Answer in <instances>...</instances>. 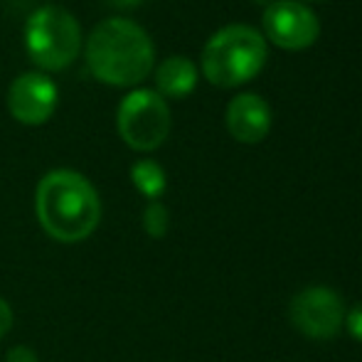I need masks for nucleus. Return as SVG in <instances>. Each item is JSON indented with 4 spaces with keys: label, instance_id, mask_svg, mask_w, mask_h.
<instances>
[{
    "label": "nucleus",
    "instance_id": "3",
    "mask_svg": "<svg viewBox=\"0 0 362 362\" xmlns=\"http://www.w3.org/2000/svg\"><path fill=\"white\" fill-rule=\"evenodd\" d=\"M267 64V40L249 25L217 30L202 49V74L215 86H239L254 79Z\"/></svg>",
    "mask_w": 362,
    "mask_h": 362
},
{
    "label": "nucleus",
    "instance_id": "15",
    "mask_svg": "<svg viewBox=\"0 0 362 362\" xmlns=\"http://www.w3.org/2000/svg\"><path fill=\"white\" fill-rule=\"evenodd\" d=\"M10 328H13V308L8 305V300L0 298V338L8 335Z\"/></svg>",
    "mask_w": 362,
    "mask_h": 362
},
{
    "label": "nucleus",
    "instance_id": "14",
    "mask_svg": "<svg viewBox=\"0 0 362 362\" xmlns=\"http://www.w3.org/2000/svg\"><path fill=\"white\" fill-rule=\"evenodd\" d=\"M5 362H37V355H35V350L25 348V345H18V348L10 350Z\"/></svg>",
    "mask_w": 362,
    "mask_h": 362
},
{
    "label": "nucleus",
    "instance_id": "4",
    "mask_svg": "<svg viewBox=\"0 0 362 362\" xmlns=\"http://www.w3.org/2000/svg\"><path fill=\"white\" fill-rule=\"evenodd\" d=\"M25 49L45 72L67 69L81 52L79 23L59 5H42L25 23Z\"/></svg>",
    "mask_w": 362,
    "mask_h": 362
},
{
    "label": "nucleus",
    "instance_id": "16",
    "mask_svg": "<svg viewBox=\"0 0 362 362\" xmlns=\"http://www.w3.org/2000/svg\"><path fill=\"white\" fill-rule=\"evenodd\" d=\"M106 3H111L114 8H124V10H131L136 8V5H141L144 0H106Z\"/></svg>",
    "mask_w": 362,
    "mask_h": 362
},
{
    "label": "nucleus",
    "instance_id": "9",
    "mask_svg": "<svg viewBox=\"0 0 362 362\" xmlns=\"http://www.w3.org/2000/svg\"><path fill=\"white\" fill-rule=\"evenodd\" d=\"M227 129L239 144H259L272 131V109L259 94H237L227 106Z\"/></svg>",
    "mask_w": 362,
    "mask_h": 362
},
{
    "label": "nucleus",
    "instance_id": "5",
    "mask_svg": "<svg viewBox=\"0 0 362 362\" xmlns=\"http://www.w3.org/2000/svg\"><path fill=\"white\" fill-rule=\"evenodd\" d=\"M116 129L124 144L134 151H156L170 134V109L158 91L134 89L121 99Z\"/></svg>",
    "mask_w": 362,
    "mask_h": 362
},
{
    "label": "nucleus",
    "instance_id": "7",
    "mask_svg": "<svg viewBox=\"0 0 362 362\" xmlns=\"http://www.w3.org/2000/svg\"><path fill=\"white\" fill-rule=\"evenodd\" d=\"M264 35L276 47L300 52L320 35V23L308 5L298 0H274L264 10Z\"/></svg>",
    "mask_w": 362,
    "mask_h": 362
},
{
    "label": "nucleus",
    "instance_id": "2",
    "mask_svg": "<svg viewBox=\"0 0 362 362\" xmlns=\"http://www.w3.org/2000/svg\"><path fill=\"white\" fill-rule=\"evenodd\" d=\"M86 67L111 86H136L151 74L156 49L148 33L129 18L101 20L86 37Z\"/></svg>",
    "mask_w": 362,
    "mask_h": 362
},
{
    "label": "nucleus",
    "instance_id": "11",
    "mask_svg": "<svg viewBox=\"0 0 362 362\" xmlns=\"http://www.w3.org/2000/svg\"><path fill=\"white\" fill-rule=\"evenodd\" d=\"M131 180H134L136 190L141 192V195H146L148 200H158V197L165 192V170H163L160 165H158L156 160H139L134 163V168H131Z\"/></svg>",
    "mask_w": 362,
    "mask_h": 362
},
{
    "label": "nucleus",
    "instance_id": "10",
    "mask_svg": "<svg viewBox=\"0 0 362 362\" xmlns=\"http://www.w3.org/2000/svg\"><path fill=\"white\" fill-rule=\"evenodd\" d=\"M156 84L160 96L185 99L197 86V67L187 57L173 54V57L163 59L160 67L156 69Z\"/></svg>",
    "mask_w": 362,
    "mask_h": 362
},
{
    "label": "nucleus",
    "instance_id": "8",
    "mask_svg": "<svg viewBox=\"0 0 362 362\" xmlns=\"http://www.w3.org/2000/svg\"><path fill=\"white\" fill-rule=\"evenodd\" d=\"M57 84L42 72L15 76L8 89V111L18 124L42 126L57 109Z\"/></svg>",
    "mask_w": 362,
    "mask_h": 362
},
{
    "label": "nucleus",
    "instance_id": "6",
    "mask_svg": "<svg viewBox=\"0 0 362 362\" xmlns=\"http://www.w3.org/2000/svg\"><path fill=\"white\" fill-rule=\"evenodd\" d=\"M291 320L313 340H330L345 323V303L333 288L310 286L291 300Z\"/></svg>",
    "mask_w": 362,
    "mask_h": 362
},
{
    "label": "nucleus",
    "instance_id": "1",
    "mask_svg": "<svg viewBox=\"0 0 362 362\" xmlns=\"http://www.w3.org/2000/svg\"><path fill=\"white\" fill-rule=\"evenodd\" d=\"M37 222L54 242L76 244L94 234L101 200L94 185L76 170H49L35 190Z\"/></svg>",
    "mask_w": 362,
    "mask_h": 362
},
{
    "label": "nucleus",
    "instance_id": "13",
    "mask_svg": "<svg viewBox=\"0 0 362 362\" xmlns=\"http://www.w3.org/2000/svg\"><path fill=\"white\" fill-rule=\"evenodd\" d=\"M345 323H348V333L353 335L358 343H362V300H360V303H355L353 308L348 310V315H345Z\"/></svg>",
    "mask_w": 362,
    "mask_h": 362
},
{
    "label": "nucleus",
    "instance_id": "12",
    "mask_svg": "<svg viewBox=\"0 0 362 362\" xmlns=\"http://www.w3.org/2000/svg\"><path fill=\"white\" fill-rule=\"evenodd\" d=\"M168 224H170V217H168L165 205H163L160 200L148 202V207H146V212H144V227H146V232L151 234L153 239H160V237H165Z\"/></svg>",
    "mask_w": 362,
    "mask_h": 362
}]
</instances>
